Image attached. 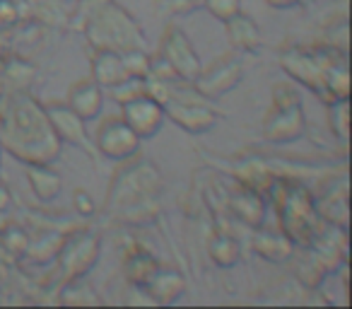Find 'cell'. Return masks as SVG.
I'll return each instance as SVG.
<instances>
[{
    "mask_svg": "<svg viewBox=\"0 0 352 309\" xmlns=\"http://www.w3.org/2000/svg\"><path fill=\"white\" fill-rule=\"evenodd\" d=\"M345 51H338L336 46H316V49H289L283 54L280 63H283L285 73L292 75L297 83L307 85L309 89L318 92L326 99V78L331 65L338 58H342Z\"/></svg>",
    "mask_w": 352,
    "mask_h": 309,
    "instance_id": "5",
    "label": "cell"
},
{
    "mask_svg": "<svg viewBox=\"0 0 352 309\" xmlns=\"http://www.w3.org/2000/svg\"><path fill=\"white\" fill-rule=\"evenodd\" d=\"M121 118L142 140V138H152L162 128V123H164V107L152 94L140 92L121 104Z\"/></svg>",
    "mask_w": 352,
    "mask_h": 309,
    "instance_id": "11",
    "label": "cell"
},
{
    "mask_svg": "<svg viewBox=\"0 0 352 309\" xmlns=\"http://www.w3.org/2000/svg\"><path fill=\"white\" fill-rule=\"evenodd\" d=\"M307 118L302 111V102L297 104H273L263 123V136L270 142H294L304 136Z\"/></svg>",
    "mask_w": 352,
    "mask_h": 309,
    "instance_id": "12",
    "label": "cell"
},
{
    "mask_svg": "<svg viewBox=\"0 0 352 309\" xmlns=\"http://www.w3.org/2000/svg\"><path fill=\"white\" fill-rule=\"evenodd\" d=\"M92 80L99 85V87H113V85L128 80L121 54H118V51L99 49L92 58Z\"/></svg>",
    "mask_w": 352,
    "mask_h": 309,
    "instance_id": "16",
    "label": "cell"
},
{
    "mask_svg": "<svg viewBox=\"0 0 352 309\" xmlns=\"http://www.w3.org/2000/svg\"><path fill=\"white\" fill-rule=\"evenodd\" d=\"M162 191L160 172L147 160H133L118 169L109 187L107 213L128 225H145L160 213L157 196Z\"/></svg>",
    "mask_w": 352,
    "mask_h": 309,
    "instance_id": "2",
    "label": "cell"
},
{
    "mask_svg": "<svg viewBox=\"0 0 352 309\" xmlns=\"http://www.w3.org/2000/svg\"><path fill=\"white\" fill-rule=\"evenodd\" d=\"M138 150H140V138L121 116L107 118L97 128V152L104 158L128 162L135 158Z\"/></svg>",
    "mask_w": 352,
    "mask_h": 309,
    "instance_id": "9",
    "label": "cell"
},
{
    "mask_svg": "<svg viewBox=\"0 0 352 309\" xmlns=\"http://www.w3.org/2000/svg\"><path fill=\"white\" fill-rule=\"evenodd\" d=\"M162 61L174 70L176 78H182L184 83H193L201 73V58H198L196 49H193L191 39L186 32L179 27H169L162 36Z\"/></svg>",
    "mask_w": 352,
    "mask_h": 309,
    "instance_id": "8",
    "label": "cell"
},
{
    "mask_svg": "<svg viewBox=\"0 0 352 309\" xmlns=\"http://www.w3.org/2000/svg\"><path fill=\"white\" fill-rule=\"evenodd\" d=\"M241 75H244L241 61L234 58V56H222L217 63H212L208 70L198 73V78L193 80V87H196V92L201 97L217 99L222 94L232 92L241 83Z\"/></svg>",
    "mask_w": 352,
    "mask_h": 309,
    "instance_id": "10",
    "label": "cell"
},
{
    "mask_svg": "<svg viewBox=\"0 0 352 309\" xmlns=\"http://www.w3.org/2000/svg\"><path fill=\"white\" fill-rule=\"evenodd\" d=\"M27 182L36 193V198L44 203H51L63 189V179L49 164H27Z\"/></svg>",
    "mask_w": 352,
    "mask_h": 309,
    "instance_id": "19",
    "label": "cell"
},
{
    "mask_svg": "<svg viewBox=\"0 0 352 309\" xmlns=\"http://www.w3.org/2000/svg\"><path fill=\"white\" fill-rule=\"evenodd\" d=\"M316 211L321 220L333 222V227H340L347 232V182L342 179L340 191H331L326 198L316 201Z\"/></svg>",
    "mask_w": 352,
    "mask_h": 309,
    "instance_id": "22",
    "label": "cell"
},
{
    "mask_svg": "<svg viewBox=\"0 0 352 309\" xmlns=\"http://www.w3.org/2000/svg\"><path fill=\"white\" fill-rule=\"evenodd\" d=\"M254 251L258 256H263L270 264H283L292 256L294 244L283 235V230L273 232V230H261L254 237Z\"/></svg>",
    "mask_w": 352,
    "mask_h": 309,
    "instance_id": "17",
    "label": "cell"
},
{
    "mask_svg": "<svg viewBox=\"0 0 352 309\" xmlns=\"http://www.w3.org/2000/svg\"><path fill=\"white\" fill-rule=\"evenodd\" d=\"M99 249H102V239L92 230H75L68 237H63L58 254H56L60 280L68 283L75 278H85L87 270L97 264Z\"/></svg>",
    "mask_w": 352,
    "mask_h": 309,
    "instance_id": "6",
    "label": "cell"
},
{
    "mask_svg": "<svg viewBox=\"0 0 352 309\" xmlns=\"http://www.w3.org/2000/svg\"><path fill=\"white\" fill-rule=\"evenodd\" d=\"M3 89H6V85H3V78H0V94H3Z\"/></svg>",
    "mask_w": 352,
    "mask_h": 309,
    "instance_id": "34",
    "label": "cell"
},
{
    "mask_svg": "<svg viewBox=\"0 0 352 309\" xmlns=\"http://www.w3.org/2000/svg\"><path fill=\"white\" fill-rule=\"evenodd\" d=\"M0 152H3V147H0ZM0 158H3V155H0Z\"/></svg>",
    "mask_w": 352,
    "mask_h": 309,
    "instance_id": "36",
    "label": "cell"
},
{
    "mask_svg": "<svg viewBox=\"0 0 352 309\" xmlns=\"http://www.w3.org/2000/svg\"><path fill=\"white\" fill-rule=\"evenodd\" d=\"M206 8L217 20L227 22L232 15H236V12L241 10V3L239 0H206Z\"/></svg>",
    "mask_w": 352,
    "mask_h": 309,
    "instance_id": "29",
    "label": "cell"
},
{
    "mask_svg": "<svg viewBox=\"0 0 352 309\" xmlns=\"http://www.w3.org/2000/svg\"><path fill=\"white\" fill-rule=\"evenodd\" d=\"M73 206H75V211H78L80 215H92V213H94V201H92V196H89L87 191H75Z\"/></svg>",
    "mask_w": 352,
    "mask_h": 309,
    "instance_id": "30",
    "label": "cell"
},
{
    "mask_svg": "<svg viewBox=\"0 0 352 309\" xmlns=\"http://www.w3.org/2000/svg\"><path fill=\"white\" fill-rule=\"evenodd\" d=\"M0 246H3L6 256H10V259L25 256L27 246H30V235L22 227H6V230L0 232Z\"/></svg>",
    "mask_w": 352,
    "mask_h": 309,
    "instance_id": "25",
    "label": "cell"
},
{
    "mask_svg": "<svg viewBox=\"0 0 352 309\" xmlns=\"http://www.w3.org/2000/svg\"><path fill=\"white\" fill-rule=\"evenodd\" d=\"M347 114H350V102H347V97L333 99L331 102V128L338 138H342V140H345L347 133H350V116H347Z\"/></svg>",
    "mask_w": 352,
    "mask_h": 309,
    "instance_id": "28",
    "label": "cell"
},
{
    "mask_svg": "<svg viewBox=\"0 0 352 309\" xmlns=\"http://www.w3.org/2000/svg\"><path fill=\"white\" fill-rule=\"evenodd\" d=\"M184 288H186V280H184V275L179 273V270L162 268L160 266L145 290L155 302H174V299L184 292Z\"/></svg>",
    "mask_w": 352,
    "mask_h": 309,
    "instance_id": "18",
    "label": "cell"
},
{
    "mask_svg": "<svg viewBox=\"0 0 352 309\" xmlns=\"http://www.w3.org/2000/svg\"><path fill=\"white\" fill-rule=\"evenodd\" d=\"M280 230L299 249H309L323 232V220L316 211V198L309 189L289 182L278 206Z\"/></svg>",
    "mask_w": 352,
    "mask_h": 309,
    "instance_id": "4",
    "label": "cell"
},
{
    "mask_svg": "<svg viewBox=\"0 0 352 309\" xmlns=\"http://www.w3.org/2000/svg\"><path fill=\"white\" fill-rule=\"evenodd\" d=\"M0 147L27 164H51L60 152V140L41 107L30 92L12 89L0 111Z\"/></svg>",
    "mask_w": 352,
    "mask_h": 309,
    "instance_id": "1",
    "label": "cell"
},
{
    "mask_svg": "<svg viewBox=\"0 0 352 309\" xmlns=\"http://www.w3.org/2000/svg\"><path fill=\"white\" fill-rule=\"evenodd\" d=\"M68 107L78 114L82 121H92L102 114L104 107V87H99L94 80H80L70 87Z\"/></svg>",
    "mask_w": 352,
    "mask_h": 309,
    "instance_id": "14",
    "label": "cell"
},
{
    "mask_svg": "<svg viewBox=\"0 0 352 309\" xmlns=\"http://www.w3.org/2000/svg\"><path fill=\"white\" fill-rule=\"evenodd\" d=\"M239 242L232 235H227L225 230L217 232L210 239V259L215 261L220 268H232L239 264Z\"/></svg>",
    "mask_w": 352,
    "mask_h": 309,
    "instance_id": "23",
    "label": "cell"
},
{
    "mask_svg": "<svg viewBox=\"0 0 352 309\" xmlns=\"http://www.w3.org/2000/svg\"><path fill=\"white\" fill-rule=\"evenodd\" d=\"M87 41L94 49L104 51H128V49H142L145 34L138 27V22L118 6L116 0H107L94 10L85 27Z\"/></svg>",
    "mask_w": 352,
    "mask_h": 309,
    "instance_id": "3",
    "label": "cell"
},
{
    "mask_svg": "<svg viewBox=\"0 0 352 309\" xmlns=\"http://www.w3.org/2000/svg\"><path fill=\"white\" fill-rule=\"evenodd\" d=\"M46 114H49V121H51V126H54L60 142L75 145L87 152V155H92V158H97V147L89 142L87 131H85V121L68 107V104H65V107L63 104H49Z\"/></svg>",
    "mask_w": 352,
    "mask_h": 309,
    "instance_id": "13",
    "label": "cell"
},
{
    "mask_svg": "<svg viewBox=\"0 0 352 309\" xmlns=\"http://www.w3.org/2000/svg\"><path fill=\"white\" fill-rule=\"evenodd\" d=\"M157 268H160V261L145 249H133L131 254L126 256V264H123L126 278L131 280L135 288H147V283H150V278L155 275Z\"/></svg>",
    "mask_w": 352,
    "mask_h": 309,
    "instance_id": "21",
    "label": "cell"
},
{
    "mask_svg": "<svg viewBox=\"0 0 352 309\" xmlns=\"http://www.w3.org/2000/svg\"><path fill=\"white\" fill-rule=\"evenodd\" d=\"M10 206V191L6 187H0V211H6Z\"/></svg>",
    "mask_w": 352,
    "mask_h": 309,
    "instance_id": "33",
    "label": "cell"
},
{
    "mask_svg": "<svg viewBox=\"0 0 352 309\" xmlns=\"http://www.w3.org/2000/svg\"><path fill=\"white\" fill-rule=\"evenodd\" d=\"M225 25L232 44L239 51H256L261 46V30L249 15H241V10L236 15H232Z\"/></svg>",
    "mask_w": 352,
    "mask_h": 309,
    "instance_id": "20",
    "label": "cell"
},
{
    "mask_svg": "<svg viewBox=\"0 0 352 309\" xmlns=\"http://www.w3.org/2000/svg\"><path fill=\"white\" fill-rule=\"evenodd\" d=\"M34 78V70L25 61H10L3 68V85H10V89H25Z\"/></svg>",
    "mask_w": 352,
    "mask_h": 309,
    "instance_id": "26",
    "label": "cell"
},
{
    "mask_svg": "<svg viewBox=\"0 0 352 309\" xmlns=\"http://www.w3.org/2000/svg\"><path fill=\"white\" fill-rule=\"evenodd\" d=\"M268 6L280 8V10H287V8H297V6H307L311 0H265Z\"/></svg>",
    "mask_w": 352,
    "mask_h": 309,
    "instance_id": "32",
    "label": "cell"
},
{
    "mask_svg": "<svg viewBox=\"0 0 352 309\" xmlns=\"http://www.w3.org/2000/svg\"><path fill=\"white\" fill-rule=\"evenodd\" d=\"M198 92H193L196 97ZM193 97H186V94H176L174 87L169 83V97L164 99V116H169L174 123L184 128L188 133H208L212 126L217 123V111H212L206 102H198Z\"/></svg>",
    "mask_w": 352,
    "mask_h": 309,
    "instance_id": "7",
    "label": "cell"
},
{
    "mask_svg": "<svg viewBox=\"0 0 352 309\" xmlns=\"http://www.w3.org/2000/svg\"><path fill=\"white\" fill-rule=\"evenodd\" d=\"M60 302L63 304H99L102 297H97L92 285H87L82 278H75V280L63 283V288H60Z\"/></svg>",
    "mask_w": 352,
    "mask_h": 309,
    "instance_id": "24",
    "label": "cell"
},
{
    "mask_svg": "<svg viewBox=\"0 0 352 309\" xmlns=\"http://www.w3.org/2000/svg\"><path fill=\"white\" fill-rule=\"evenodd\" d=\"M17 20V8L12 0H0V22H6V25H10V22Z\"/></svg>",
    "mask_w": 352,
    "mask_h": 309,
    "instance_id": "31",
    "label": "cell"
},
{
    "mask_svg": "<svg viewBox=\"0 0 352 309\" xmlns=\"http://www.w3.org/2000/svg\"><path fill=\"white\" fill-rule=\"evenodd\" d=\"M230 208L244 225L254 227V230L263 225L265 203H263V198H261V191H256L254 187L241 184V187L230 196Z\"/></svg>",
    "mask_w": 352,
    "mask_h": 309,
    "instance_id": "15",
    "label": "cell"
},
{
    "mask_svg": "<svg viewBox=\"0 0 352 309\" xmlns=\"http://www.w3.org/2000/svg\"><path fill=\"white\" fill-rule=\"evenodd\" d=\"M121 61H123V65H126L128 78H142V80H147V75H150L152 58L142 49L121 51Z\"/></svg>",
    "mask_w": 352,
    "mask_h": 309,
    "instance_id": "27",
    "label": "cell"
},
{
    "mask_svg": "<svg viewBox=\"0 0 352 309\" xmlns=\"http://www.w3.org/2000/svg\"><path fill=\"white\" fill-rule=\"evenodd\" d=\"M3 256H6V251H3V246H0V259H3Z\"/></svg>",
    "mask_w": 352,
    "mask_h": 309,
    "instance_id": "35",
    "label": "cell"
}]
</instances>
